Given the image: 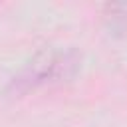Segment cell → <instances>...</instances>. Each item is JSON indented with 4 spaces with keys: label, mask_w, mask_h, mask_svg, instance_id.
<instances>
[{
    "label": "cell",
    "mask_w": 127,
    "mask_h": 127,
    "mask_svg": "<svg viewBox=\"0 0 127 127\" xmlns=\"http://www.w3.org/2000/svg\"><path fill=\"white\" fill-rule=\"evenodd\" d=\"M79 67L81 52L75 48H44L8 81L6 95L24 97L44 85L65 83L75 77Z\"/></svg>",
    "instance_id": "obj_1"
},
{
    "label": "cell",
    "mask_w": 127,
    "mask_h": 127,
    "mask_svg": "<svg viewBox=\"0 0 127 127\" xmlns=\"http://www.w3.org/2000/svg\"><path fill=\"white\" fill-rule=\"evenodd\" d=\"M105 30L113 38H127V2H107L101 8Z\"/></svg>",
    "instance_id": "obj_2"
}]
</instances>
